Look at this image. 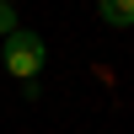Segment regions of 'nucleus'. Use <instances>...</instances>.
<instances>
[{"label":"nucleus","instance_id":"obj_1","mask_svg":"<svg viewBox=\"0 0 134 134\" xmlns=\"http://www.w3.org/2000/svg\"><path fill=\"white\" fill-rule=\"evenodd\" d=\"M43 59H48V48H43V38H38V32H27V27H16L5 43H0V64H5L21 86H38Z\"/></svg>","mask_w":134,"mask_h":134},{"label":"nucleus","instance_id":"obj_3","mask_svg":"<svg viewBox=\"0 0 134 134\" xmlns=\"http://www.w3.org/2000/svg\"><path fill=\"white\" fill-rule=\"evenodd\" d=\"M11 32H16V11L0 5V38H11Z\"/></svg>","mask_w":134,"mask_h":134},{"label":"nucleus","instance_id":"obj_2","mask_svg":"<svg viewBox=\"0 0 134 134\" xmlns=\"http://www.w3.org/2000/svg\"><path fill=\"white\" fill-rule=\"evenodd\" d=\"M97 16L107 27H134V0H97Z\"/></svg>","mask_w":134,"mask_h":134},{"label":"nucleus","instance_id":"obj_4","mask_svg":"<svg viewBox=\"0 0 134 134\" xmlns=\"http://www.w3.org/2000/svg\"><path fill=\"white\" fill-rule=\"evenodd\" d=\"M0 5H11V0H0Z\"/></svg>","mask_w":134,"mask_h":134}]
</instances>
